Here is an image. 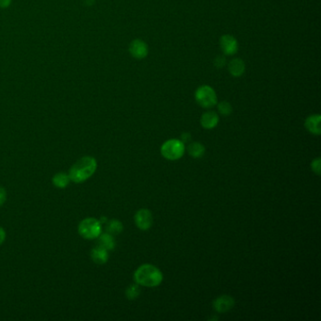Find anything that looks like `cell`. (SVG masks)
<instances>
[{
  "instance_id": "d6986e66",
  "label": "cell",
  "mask_w": 321,
  "mask_h": 321,
  "mask_svg": "<svg viewBox=\"0 0 321 321\" xmlns=\"http://www.w3.org/2000/svg\"><path fill=\"white\" fill-rule=\"evenodd\" d=\"M126 297L129 299V300H135L136 298H137V296L140 295V289H139V287L136 285H132V286H130L128 288H127V290H126Z\"/></svg>"
},
{
  "instance_id": "7c38bea8",
  "label": "cell",
  "mask_w": 321,
  "mask_h": 321,
  "mask_svg": "<svg viewBox=\"0 0 321 321\" xmlns=\"http://www.w3.org/2000/svg\"><path fill=\"white\" fill-rule=\"evenodd\" d=\"M320 115H318V114L311 115L306 119L304 125L310 133H312L314 135H320Z\"/></svg>"
},
{
  "instance_id": "3957f363",
  "label": "cell",
  "mask_w": 321,
  "mask_h": 321,
  "mask_svg": "<svg viewBox=\"0 0 321 321\" xmlns=\"http://www.w3.org/2000/svg\"><path fill=\"white\" fill-rule=\"evenodd\" d=\"M195 100L204 109H211L218 103V96L214 89L208 85L199 87L195 91Z\"/></svg>"
},
{
  "instance_id": "e0dca14e",
  "label": "cell",
  "mask_w": 321,
  "mask_h": 321,
  "mask_svg": "<svg viewBox=\"0 0 321 321\" xmlns=\"http://www.w3.org/2000/svg\"><path fill=\"white\" fill-rule=\"evenodd\" d=\"M123 224L121 221L113 219L109 222L107 226V231L110 235H118L123 231Z\"/></svg>"
},
{
  "instance_id": "277c9868",
  "label": "cell",
  "mask_w": 321,
  "mask_h": 321,
  "mask_svg": "<svg viewBox=\"0 0 321 321\" xmlns=\"http://www.w3.org/2000/svg\"><path fill=\"white\" fill-rule=\"evenodd\" d=\"M185 144L179 140H169L161 146V155L168 160H177L184 156Z\"/></svg>"
},
{
  "instance_id": "7a4b0ae2",
  "label": "cell",
  "mask_w": 321,
  "mask_h": 321,
  "mask_svg": "<svg viewBox=\"0 0 321 321\" xmlns=\"http://www.w3.org/2000/svg\"><path fill=\"white\" fill-rule=\"evenodd\" d=\"M134 280L143 287H158L163 281V274L157 266L145 264L137 267L134 273Z\"/></svg>"
},
{
  "instance_id": "ba28073f",
  "label": "cell",
  "mask_w": 321,
  "mask_h": 321,
  "mask_svg": "<svg viewBox=\"0 0 321 321\" xmlns=\"http://www.w3.org/2000/svg\"><path fill=\"white\" fill-rule=\"evenodd\" d=\"M135 223L139 229L145 231L153 224V216L148 209H141L135 215Z\"/></svg>"
},
{
  "instance_id": "ac0fdd59",
  "label": "cell",
  "mask_w": 321,
  "mask_h": 321,
  "mask_svg": "<svg viewBox=\"0 0 321 321\" xmlns=\"http://www.w3.org/2000/svg\"><path fill=\"white\" fill-rule=\"evenodd\" d=\"M219 112L223 116H229L233 112L232 105L227 101H221L218 105Z\"/></svg>"
},
{
  "instance_id": "ffe728a7",
  "label": "cell",
  "mask_w": 321,
  "mask_h": 321,
  "mask_svg": "<svg viewBox=\"0 0 321 321\" xmlns=\"http://www.w3.org/2000/svg\"><path fill=\"white\" fill-rule=\"evenodd\" d=\"M226 64L225 58L223 56H218L215 60H214V65L218 68H222Z\"/></svg>"
},
{
  "instance_id": "7402d4cb",
  "label": "cell",
  "mask_w": 321,
  "mask_h": 321,
  "mask_svg": "<svg viewBox=\"0 0 321 321\" xmlns=\"http://www.w3.org/2000/svg\"><path fill=\"white\" fill-rule=\"evenodd\" d=\"M6 199H7V192H6V190H5L4 188L0 187V206L5 203Z\"/></svg>"
},
{
  "instance_id": "2e32d148",
  "label": "cell",
  "mask_w": 321,
  "mask_h": 321,
  "mask_svg": "<svg viewBox=\"0 0 321 321\" xmlns=\"http://www.w3.org/2000/svg\"><path fill=\"white\" fill-rule=\"evenodd\" d=\"M52 182L57 188L64 189V188H66L68 186L69 182H70L69 174H66L64 172H59V173H57L56 175L53 176Z\"/></svg>"
},
{
  "instance_id": "44dd1931",
  "label": "cell",
  "mask_w": 321,
  "mask_h": 321,
  "mask_svg": "<svg viewBox=\"0 0 321 321\" xmlns=\"http://www.w3.org/2000/svg\"><path fill=\"white\" fill-rule=\"evenodd\" d=\"M320 158H316V159H314V161L312 162V165H311V167H312V170L313 171H314L316 174H320Z\"/></svg>"
},
{
  "instance_id": "6da1fadb",
  "label": "cell",
  "mask_w": 321,
  "mask_h": 321,
  "mask_svg": "<svg viewBox=\"0 0 321 321\" xmlns=\"http://www.w3.org/2000/svg\"><path fill=\"white\" fill-rule=\"evenodd\" d=\"M97 169V161L91 157H81L72 166L69 171L70 180L75 183H82L94 175Z\"/></svg>"
},
{
  "instance_id": "52a82bcc",
  "label": "cell",
  "mask_w": 321,
  "mask_h": 321,
  "mask_svg": "<svg viewBox=\"0 0 321 321\" xmlns=\"http://www.w3.org/2000/svg\"><path fill=\"white\" fill-rule=\"evenodd\" d=\"M148 52H149L148 45L143 40L136 39L130 42L129 53L133 58L137 60H143L147 57Z\"/></svg>"
},
{
  "instance_id": "5bb4252c",
  "label": "cell",
  "mask_w": 321,
  "mask_h": 321,
  "mask_svg": "<svg viewBox=\"0 0 321 321\" xmlns=\"http://www.w3.org/2000/svg\"><path fill=\"white\" fill-rule=\"evenodd\" d=\"M99 237H100L99 238V246L103 247L107 251L114 249L115 240L113 239L112 235H110L109 233H106V234H103Z\"/></svg>"
},
{
  "instance_id": "cb8c5ba5",
  "label": "cell",
  "mask_w": 321,
  "mask_h": 321,
  "mask_svg": "<svg viewBox=\"0 0 321 321\" xmlns=\"http://www.w3.org/2000/svg\"><path fill=\"white\" fill-rule=\"evenodd\" d=\"M5 239H6V233H5V230H4L2 227H0V245L4 242Z\"/></svg>"
},
{
  "instance_id": "4fadbf2b",
  "label": "cell",
  "mask_w": 321,
  "mask_h": 321,
  "mask_svg": "<svg viewBox=\"0 0 321 321\" xmlns=\"http://www.w3.org/2000/svg\"><path fill=\"white\" fill-rule=\"evenodd\" d=\"M90 257L96 264L102 265V264H105L108 262L109 253H108V251L106 249H104L103 247L97 246L93 249V251L90 253Z\"/></svg>"
},
{
  "instance_id": "8fae6325",
  "label": "cell",
  "mask_w": 321,
  "mask_h": 321,
  "mask_svg": "<svg viewBox=\"0 0 321 321\" xmlns=\"http://www.w3.org/2000/svg\"><path fill=\"white\" fill-rule=\"evenodd\" d=\"M245 69H246L245 63L239 58L234 59L228 64V71L234 77L241 76L244 74Z\"/></svg>"
},
{
  "instance_id": "8992f818",
  "label": "cell",
  "mask_w": 321,
  "mask_h": 321,
  "mask_svg": "<svg viewBox=\"0 0 321 321\" xmlns=\"http://www.w3.org/2000/svg\"><path fill=\"white\" fill-rule=\"evenodd\" d=\"M219 45L226 56L235 55L239 50V42L232 35L226 34L220 37Z\"/></svg>"
},
{
  "instance_id": "9a60e30c",
  "label": "cell",
  "mask_w": 321,
  "mask_h": 321,
  "mask_svg": "<svg viewBox=\"0 0 321 321\" xmlns=\"http://www.w3.org/2000/svg\"><path fill=\"white\" fill-rule=\"evenodd\" d=\"M188 152L192 157L199 158L204 156L205 152V146L199 143H192L188 146Z\"/></svg>"
},
{
  "instance_id": "5b68a950",
  "label": "cell",
  "mask_w": 321,
  "mask_h": 321,
  "mask_svg": "<svg viewBox=\"0 0 321 321\" xmlns=\"http://www.w3.org/2000/svg\"><path fill=\"white\" fill-rule=\"evenodd\" d=\"M102 231L101 222L95 218L83 219L78 225L79 235L86 239H95L99 238Z\"/></svg>"
},
{
  "instance_id": "30bf717a",
  "label": "cell",
  "mask_w": 321,
  "mask_h": 321,
  "mask_svg": "<svg viewBox=\"0 0 321 321\" xmlns=\"http://www.w3.org/2000/svg\"><path fill=\"white\" fill-rule=\"evenodd\" d=\"M219 116L214 111H207L201 117V125L205 129H212L219 123Z\"/></svg>"
},
{
  "instance_id": "603a6c76",
  "label": "cell",
  "mask_w": 321,
  "mask_h": 321,
  "mask_svg": "<svg viewBox=\"0 0 321 321\" xmlns=\"http://www.w3.org/2000/svg\"><path fill=\"white\" fill-rule=\"evenodd\" d=\"M13 0H0V8L1 9H6L12 4Z\"/></svg>"
},
{
  "instance_id": "9c48e42d",
  "label": "cell",
  "mask_w": 321,
  "mask_h": 321,
  "mask_svg": "<svg viewBox=\"0 0 321 321\" xmlns=\"http://www.w3.org/2000/svg\"><path fill=\"white\" fill-rule=\"evenodd\" d=\"M235 305V301L232 297L223 295L220 296L219 298H217L214 302H213V306L214 309L218 312V313H226L228 311H230Z\"/></svg>"
}]
</instances>
